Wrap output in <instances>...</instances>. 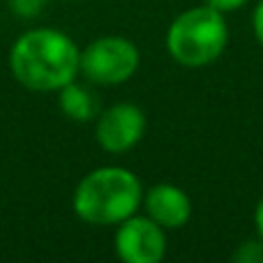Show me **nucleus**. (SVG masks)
<instances>
[{
    "label": "nucleus",
    "instance_id": "10",
    "mask_svg": "<svg viewBox=\"0 0 263 263\" xmlns=\"http://www.w3.org/2000/svg\"><path fill=\"white\" fill-rule=\"evenodd\" d=\"M46 5H49V0H9L12 14L16 18H23V21L37 18L46 9Z\"/></svg>",
    "mask_w": 263,
    "mask_h": 263
},
{
    "label": "nucleus",
    "instance_id": "2",
    "mask_svg": "<svg viewBox=\"0 0 263 263\" xmlns=\"http://www.w3.org/2000/svg\"><path fill=\"white\" fill-rule=\"evenodd\" d=\"M143 185L125 166H100L79 180L72 194V208L90 227H118L141 210Z\"/></svg>",
    "mask_w": 263,
    "mask_h": 263
},
{
    "label": "nucleus",
    "instance_id": "1",
    "mask_svg": "<svg viewBox=\"0 0 263 263\" xmlns=\"http://www.w3.org/2000/svg\"><path fill=\"white\" fill-rule=\"evenodd\" d=\"M9 72L32 92H58L81 74V49L58 28H30L9 49Z\"/></svg>",
    "mask_w": 263,
    "mask_h": 263
},
{
    "label": "nucleus",
    "instance_id": "7",
    "mask_svg": "<svg viewBox=\"0 0 263 263\" xmlns=\"http://www.w3.org/2000/svg\"><path fill=\"white\" fill-rule=\"evenodd\" d=\"M141 208L166 231H178L192 217L190 194L173 182H157L150 190H143Z\"/></svg>",
    "mask_w": 263,
    "mask_h": 263
},
{
    "label": "nucleus",
    "instance_id": "3",
    "mask_svg": "<svg viewBox=\"0 0 263 263\" xmlns=\"http://www.w3.org/2000/svg\"><path fill=\"white\" fill-rule=\"evenodd\" d=\"M229 44L227 14L196 5L180 12L166 30V51L180 67L201 69L222 58Z\"/></svg>",
    "mask_w": 263,
    "mask_h": 263
},
{
    "label": "nucleus",
    "instance_id": "5",
    "mask_svg": "<svg viewBox=\"0 0 263 263\" xmlns=\"http://www.w3.org/2000/svg\"><path fill=\"white\" fill-rule=\"evenodd\" d=\"M148 118L143 109L132 102H118L114 106H106L95 118V141L104 153L125 155L139 145L143 139Z\"/></svg>",
    "mask_w": 263,
    "mask_h": 263
},
{
    "label": "nucleus",
    "instance_id": "13",
    "mask_svg": "<svg viewBox=\"0 0 263 263\" xmlns=\"http://www.w3.org/2000/svg\"><path fill=\"white\" fill-rule=\"evenodd\" d=\"M254 227H256V236L263 240V199L256 203V208H254Z\"/></svg>",
    "mask_w": 263,
    "mask_h": 263
},
{
    "label": "nucleus",
    "instance_id": "12",
    "mask_svg": "<svg viewBox=\"0 0 263 263\" xmlns=\"http://www.w3.org/2000/svg\"><path fill=\"white\" fill-rule=\"evenodd\" d=\"M252 30H254V37L256 42L263 46V0H259L252 12Z\"/></svg>",
    "mask_w": 263,
    "mask_h": 263
},
{
    "label": "nucleus",
    "instance_id": "6",
    "mask_svg": "<svg viewBox=\"0 0 263 263\" xmlns=\"http://www.w3.org/2000/svg\"><path fill=\"white\" fill-rule=\"evenodd\" d=\"M116 254L125 263H159L166 256V229L148 215H132L116 227Z\"/></svg>",
    "mask_w": 263,
    "mask_h": 263
},
{
    "label": "nucleus",
    "instance_id": "8",
    "mask_svg": "<svg viewBox=\"0 0 263 263\" xmlns=\"http://www.w3.org/2000/svg\"><path fill=\"white\" fill-rule=\"evenodd\" d=\"M58 104L60 111L65 114V118L74 120V123H90L100 114L95 95L86 86L77 83V79L58 90Z\"/></svg>",
    "mask_w": 263,
    "mask_h": 263
},
{
    "label": "nucleus",
    "instance_id": "4",
    "mask_svg": "<svg viewBox=\"0 0 263 263\" xmlns=\"http://www.w3.org/2000/svg\"><path fill=\"white\" fill-rule=\"evenodd\" d=\"M139 65V46L125 35H102L81 49V74L95 86H123Z\"/></svg>",
    "mask_w": 263,
    "mask_h": 263
},
{
    "label": "nucleus",
    "instance_id": "9",
    "mask_svg": "<svg viewBox=\"0 0 263 263\" xmlns=\"http://www.w3.org/2000/svg\"><path fill=\"white\" fill-rule=\"evenodd\" d=\"M233 263H263V240L259 236L252 238V240H245L233 250L231 254Z\"/></svg>",
    "mask_w": 263,
    "mask_h": 263
},
{
    "label": "nucleus",
    "instance_id": "11",
    "mask_svg": "<svg viewBox=\"0 0 263 263\" xmlns=\"http://www.w3.org/2000/svg\"><path fill=\"white\" fill-rule=\"evenodd\" d=\"M205 3H208L210 7H215L217 12H222V14H231V12L242 9L250 0H205Z\"/></svg>",
    "mask_w": 263,
    "mask_h": 263
}]
</instances>
